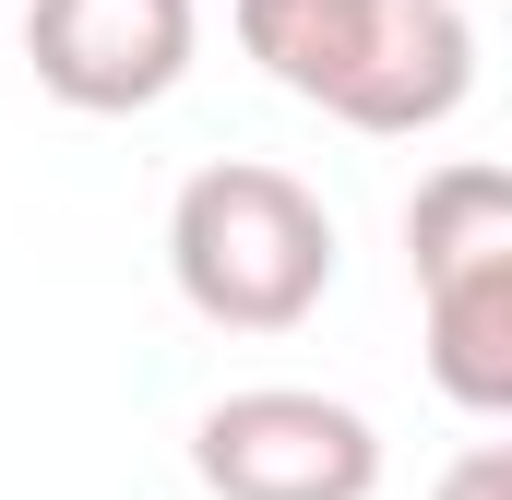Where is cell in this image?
I'll return each instance as SVG.
<instances>
[{
    "label": "cell",
    "mask_w": 512,
    "mask_h": 500,
    "mask_svg": "<svg viewBox=\"0 0 512 500\" xmlns=\"http://www.w3.org/2000/svg\"><path fill=\"white\" fill-rule=\"evenodd\" d=\"M239 48L262 60V84H286L298 108L370 143L441 131L477 96L465 0H239Z\"/></svg>",
    "instance_id": "1"
},
{
    "label": "cell",
    "mask_w": 512,
    "mask_h": 500,
    "mask_svg": "<svg viewBox=\"0 0 512 500\" xmlns=\"http://www.w3.org/2000/svg\"><path fill=\"white\" fill-rule=\"evenodd\" d=\"M167 286L215 334H298L334 298V215L298 167L274 155H215L167 203Z\"/></svg>",
    "instance_id": "2"
},
{
    "label": "cell",
    "mask_w": 512,
    "mask_h": 500,
    "mask_svg": "<svg viewBox=\"0 0 512 500\" xmlns=\"http://www.w3.org/2000/svg\"><path fill=\"white\" fill-rule=\"evenodd\" d=\"M429 500H512V441H477V453H453Z\"/></svg>",
    "instance_id": "6"
},
{
    "label": "cell",
    "mask_w": 512,
    "mask_h": 500,
    "mask_svg": "<svg viewBox=\"0 0 512 500\" xmlns=\"http://www.w3.org/2000/svg\"><path fill=\"white\" fill-rule=\"evenodd\" d=\"M191 477L215 500H370L382 489V429L346 393L251 381L191 417Z\"/></svg>",
    "instance_id": "3"
},
{
    "label": "cell",
    "mask_w": 512,
    "mask_h": 500,
    "mask_svg": "<svg viewBox=\"0 0 512 500\" xmlns=\"http://www.w3.org/2000/svg\"><path fill=\"white\" fill-rule=\"evenodd\" d=\"M417 298H429V381L489 429L512 417V239L453 250V262H417Z\"/></svg>",
    "instance_id": "5"
},
{
    "label": "cell",
    "mask_w": 512,
    "mask_h": 500,
    "mask_svg": "<svg viewBox=\"0 0 512 500\" xmlns=\"http://www.w3.org/2000/svg\"><path fill=\"white\" fill-rule=\"evenodd\" d=\"M191 48H203V0H36L24 12V60L72 120L167 108Z\"/></svg>",
    "instance_id": "4"
}]
</instances>
